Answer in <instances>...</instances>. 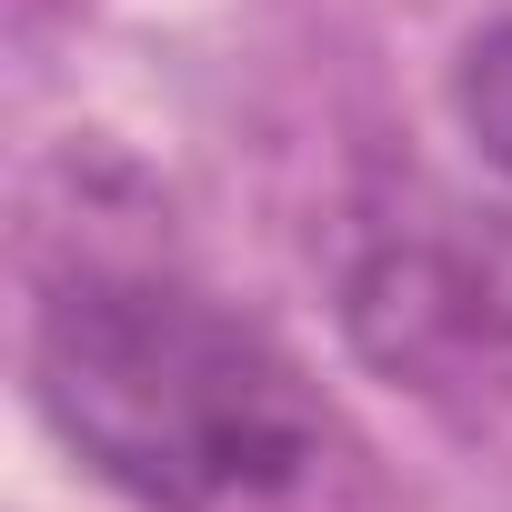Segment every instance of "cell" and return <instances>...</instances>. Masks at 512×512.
<instances>
[{
	"mask_svg": "<svg viewBox=\"0 0 512 512\" xmlns=\"http://www.w3.org/2000/svg\"><path fill=\"white\" fill-rule=\"evenodd\" d=\"M31 392L141 512H392L352 412L171 272H71L31 322Z\"/></svg>",
	"mask_w": 512,
	"mask_h": 512,
	"instance_id": "obj_1",
	"label": "cell"
},
{
	"mask_svg": "<svg viewBox=\"0 0 512 512\" xmlns=\"http://www.w3.org/2000/svg\"><path fill=\"white\" fill-rule=\"evenodd\" d=\"M342 332L412 392L512 372V251L462 231H372L342 272Z\"/></svg>",
	"mask_w": 512,
	"mask_h": 512,
	"instance_id": "obj_2",
	"label": "cell"
},
{
	"mask_svg": "<svg viewBox=\"0 0 512 512\" xmlns=\"http://www.w3.org/2000/svg\"><path fill=\"white\" fill-rule=\"evenodd\" d=\"M452 121L512 181V21H492V31L462 41V61H452Z\"/></svg>",
	"mask_w": 512,
	"mask_h": 512,
	"instance_id": "obj_3",
	"label": "cell"
}]
</instances>
